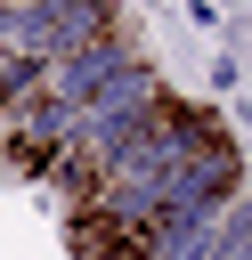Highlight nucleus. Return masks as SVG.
Masks as SVG:
<instances>
[{
	"label": "nucleus",
	"instance_id": "f257e3e1",
	"mask_svg": "<svg viewBox=\"0 0 252 260\" xmlns=\"http://www.w3.org/2000/svg\"><path fill=\"white\" fill-rule=\"evenodd\" d=\"M73 252L81 260H146V236L130 219H114V211H81L73 219Z\"/></svg>",
	"mask_w": 252,
	"mask_h": 260
}]
</instances>
